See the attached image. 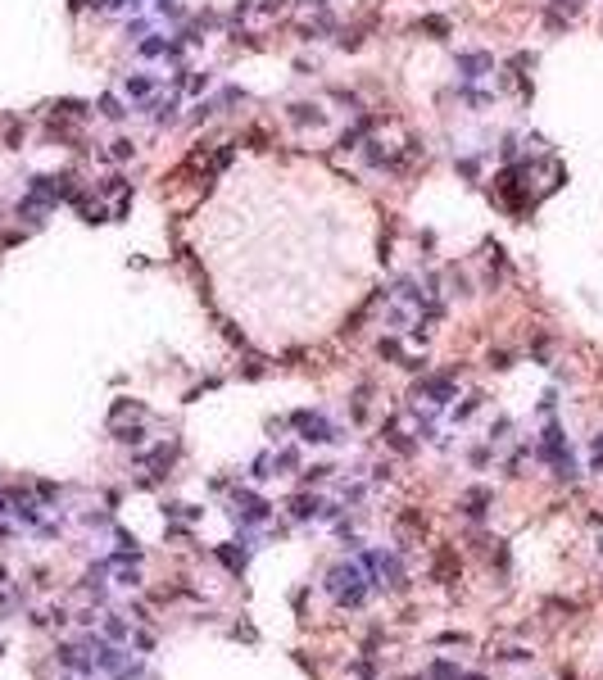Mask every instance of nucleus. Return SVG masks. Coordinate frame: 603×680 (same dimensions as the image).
Masks as SVG:
<instances>
[{
	"instance_id": "1",
	"label": "nucleus",
	"mask_w": 603,
	"mask_h": 680,
	"mask_svg": "<svg viewBox=\"0 0 603 680\" xmlns=\"http://www.w3.org/2000/svg\"><path fill=\"white\" fill-rule=\"evenodd\" d=\"M286 422L295 426V435L304 444H336L340 440V426H331V422L322 418V413H313V409H295Z\"/></svg>"
},
{
	"instance_id": "2",
	"label": "nucleus",
	"mask_w": 603,
	"mask_h": 680,
	"mask_svg": "<svg viewBox=\"0 0 603 680\" xmlns=\"http://www.w3.org/2000/svg\"><path fill=\"white\" fill-rule=\"evenodd\" d=\"M454 64H458V73H463V82H481L485 73H494V54L490 50H458V59H454Z\"/></svg>"
},
{
	"instance_id": "3",
	"label": "nucleus",
	"mask_w": 603,
	"mask_h": 680,
	"mask_svg": "<svg viewBox=\"0 0 603 680\" xmlns=\"http://www.w3.org/2000/svg\"><path fill=\"white\" fill-rule=\"evenodd\" d=\"M286 119L295 123V127H327L331 114L322 105H313V100H295V105H286Z\"/></svg>"
},
{
	"instance_id": "4",
	"label": "nucleus",
	"mask_w": 603,
	"mask_h": 680,
	"mask_svg": "<svg viewBox=\"0 0 603 680\" xmlns=\"http://www.w3.org/2000/svg\"><path fill=\"white\" fill-rule=\"evenodd\" d=\"M490 504H494V490L490 486H467V490H463V499H458L463 517H472V522H481L485 513H490Z\"/></svg>"
},
{
	"instance_id": "5",
	"label": "nucleus",
	"mask_w": 603,
	"mask_h": 680,
	"mask_svg": "<svg viewBox=\"0 0 603 680\" xmlns=\"http://www.w3.org/2000/svg\"><path fill=\"white\" fill-rule=\"evenodd\" d=\"M123 96L132 100V105H141V100L159 96V77L145 73V68H141V73H127V77H123Z\"/></svg>"
},
{
	"instance_id": "6",
	"label": "nucleus",
	"mask_w": 603,
	"mask_h": 680,
	"mask_svg": "<svg viewBox=\"0 0 603 680\" xmlns=\"http://www.w3.org/2000/svg\"><path fill=\"white\" fill-rule=\"evenodd\" d=\"M318 508H322V499L313 495V490H299V495L286 499V513H290V522H313V517H318Z\"/></svg>"
},
{
	"instance_id": "7",
	"label": "nucleus",
	"mask_w": 603,
	"mask_h": 680,
	"mask_svg": "<svg viewBox=\"0 0 603 680\" xmlns=\"http://www.w3.org/2000/svg\"><path fill=\"white\" fill-rule=\"evenodd\" d=\"M145 418H136V422H114V440L118 444H127V449H141L145 444Z\"/></svg>"
},
{
	"instance_id": "8",
	"label": "nucleus",
	"mask_w": 603,
	"mask_h": 680,
	"mask_svg": "<svg viewBox=\"0 0 603 680\" xmlns=\"http://www.w3.org/2000/svg\"><path fill=\"white\" fill-rule=\"evenodd\" d=\"M458 100L472 109V114H485V109L499 105V96H494V91H476V87H467V82H458Z\"/></svg>"
},
{
	"instance_id": "9",
	"label": "nucleus",
	"mask_w": 603,
	"mask_h": 680,
	"mask_svg": "<svg viewBox=\"0 0 603 680\" xmlns=\"http://www.w3.org/2000/svg\"><path fill=\"white\" fill-rule=\"evenodd\" d=\"M327 32H336V19H331V14H318V19H308V23H299V28H295L299 41H322Z\"/></svg>"
},
{
	"instance_id": "10",
	"label": "nucleus",
	"mask_w": 603,
	"mask_h": 680,
	"mask_svg": "<svg viewBox=\"0 0 603 680\" xmlns=\"http://www.w3.org/2000/svg\"><path fill=\"white\" fill-rule=\"evenodd\" d=\"M417 32H427L431 41H449L454 23L445 19V14H422V19H417Z\"/></svg>"
},
{
	"instance_id": "11",
	"label": "nucleus",
	"mask_w": 603,
	"mask_h": 680,
	"mask_svg": "<svg viewBox=\"0 0 603 680\" xmlns=\"http://www.w3.org/2000/svg\"><path fill=\"white\" fill-rule=\"evenodd\" d=\"M213 558H218V562H222V567H227L231 576H241V572H245V562H250V558H245V549H241V544H236V540L218 544V553H213Z\"/></svg>"
},
{
	"instance_id": "12",
	"label": "nucleus",
	"mask_w": 603,
	"mask_h": 680,
	"mask_svg": "<svg viewBox=\"0 0 603 680\" xmlns=\"http://www.w3.org/2000/svg\"><path fill=\"white\" fill-rule=\"evenodd\" d=\"M96 114H100V119H105V123H123V119H127V114H132V109L123 105V100L114 96V91H105V96L96 100Z\"/></svg>"
},
{
	"instance_id": "13",
	"label": "nucleus",
	"mask_w": 603,
	"mask_h": 680,
	"mask_svg": "<svg viewBox=\"0 0 603 680\" xmlns=\"http://www.w3.org/2000/svg\"><path fill=\"white\" fill-rule=\"evenodd\" d=\"M331 472H336V467H331V463H308V467H299V490L327 486V481H331Z\"/></svg>"
},
{
	"instance_id": "14",
	"label": "nucleus",
	"mask_w": 603,
	"mask_h": 680,
	"mask_svg": "<svg viewBox=\"0 0 603 680\" xmlns=\"http://www.w3.org/2000/svg\"><path fill=\"white\" fill-rule=\"evenodd\" d=\"M454 173H458L467 186H476L481 182V154H454Z\"/></svg>"
},
{
	"instance_id": "15",
	"label": "nucleus",
	"mask_w": 603,
	"mask_h": 680,
	"mask_svg": "<svg viewBox=\"0 0 603 680\" xmlns=\"http://www.w3.org/2000/svg\"><path fill=\"white\" fill-rule=\"evenodd\" d=\"M164 50H168V37L164 32H150V37L136 41V54H141V59H164Z\"/></svg>"
},
{
	"instance_id": "16",
	"label": "nucleus",
	"mask_w": 603,
	"mask_h": 680,
	"mask_svg": "<svg viewBox=\"0 0 603 680\" xmlns=\"http://www.w3.org/2000/svg\"><path fill=\"white\" fill-rule=\"evenodd\" d=\"M154 14H159V19H168L173 28H182V23H187V5H182V0H154Z\"/></svg>"
},
{
	"instance_id": "17",
	"label": "nucleus",
	"mask_w": 603,
	"mask_h": 680,
	"mask_svg": "<svg viewBox=\"0 0 603 680\" xmlns=\"http://www.w3.org/2000/svg\"><path fill=\"white\" fill-rule=\"evenodd\" d=\"M481 404H485V395H481V390H472V395H467V400H463V404H458L454 413H449V418H454V422L463 426V422H472L476 413H481Z\"/></svg>"
},
{
	"instance_id": "18",
	"label": "nucleus",
	"mask_w": 603,
	"mask_h": 680,
	"mask_svg": "<svg viewBox=\"0 0 603 680\" xmlns=\"http://www.w3.org/2000/svg\"><path fill=\"white\" fill-rule=\"evenodd\" d=\"M209 119H218V100L200 96V100H195V109L187 114V123H191V127H200V123H209Z\"/></svg>"
},
{
	"instance_id": "19",
	"label": "nucleus",
	"mask_w": 603,
	"mask_h": 680,
	"mask_svg": "<svg viewBox=\"0 0 603 680\" xmlns=\"http://www.w3.org/2000/svg\"><path fill=\"white\" fill-rule=\"evenodd\" d=\"M100 630H105V639H109V644H114V639H127V635H132V626H127V621H123L118 612H105Z\"/></svg>"
},
{
	"instance_id": "20",
	"label": "nucleus",
	"mask_w": 603,
	"mask_h": 680,
	"mask_svg": "<svg viewBox=\"0 0 603 680\" xmlns=\"http://www.w3.org/2000/svg\"><path fill=\"white\" fill-rule=\"evenodd\" d=\"M187 91L191 96H209V91H213V73H209V68H191V77H187Z\"/></svg>"
},
{
	"instance_id": "21",
	"label": "nucleus",
	"mask_w": 603,
	"mask_h": 680,
	"mask_svg": "<svg viewBox=\"0 0 603 680\" xmlns=\"http://www.w3.org/2000/svg\"><path fill=\"white\" fill-rule=\"evenodd\" d=\"M109 159L114 163H132L136 159V141L132 136H114L109 141Z\"/></svg>"
},
{
	"instance_id": "22",
	"label": "nucleus",
	"mask_w": 603,
	"mask_h": 680,
	"mask_svg": "<svg viewBox=\"0 0 603 680\" xmlns=\"http://www.w3.org/2000/svg\"><path fill=\"white\" fill-rule=\"evenodd\" d=\"M231 159H236V141H222L218 150H209V173H222Z\"/></svg>"
},
{
	"instance_id": "23",
	"label": "nucleus",
	"mask_w": 603,
	"mask_h": 680,
	"mask_svg": "<svg viewBox=\"0 0 603 680\" xmlns=\"http://www.w3.org/2000/svg\"><path fill=\"white\" fill-rule=\"evenodd\" d=\"M445 277H449V295H458V300H472V295H476V291H472V281H467V272H463V268H449Z\"/></svg>"
},
{
	"instance_id": "24",
	"label": "nucleus",
	"mask_w": 603,
	"mask_h": 680,
	"mask_svg": "<svg viewBox=\"0 0 603 680\" xmlns=\"http://www.w3.org/2000/svg\"><path fill=\"white\" fill-rule=\"evenodd\" d=\"M277 467H286V472H299V449L295 444H282V449L273 453V472Z\"/></svg>"
},
{
	"instance_id": "25",
	"label": "nucleus",
	"mask_w": 603,
	"mask_h": 680,
	"mask_svg": "<svg viewBox=\"0 0 603 680\" xmlns=\"http://www.w3.org/2000/svg\"><path fill=\"white\" fill-rule=\"evenodd\" d=\"M499 159H504V163L522 159V141H517V132H504V136H499Z\"/></svg>"
},
{
	"instance_id": "26",
	"label": "nucleus",
	"mask_w": 603,
	"mask_h": 680,
	"mask_svg": "<svg viewBox=\"0 0 603 680\" xmlns=\"http://www.w3.org/2000/svg\"><path fill=\"white\" fill-rule=\"evenodd\" d=\"M123 191H132V182L123 173H109V177H100V186H96V195H123Z\"/></svg>"
},
{
	"instance_id": "27",
	"label": "nucleus",
	"mask_w": 603,
	"mask_h": 680,
	"mask_svg": "<svg viewBox=\"0 0 603 680\" xmlns=\"http://www.w3.org/2000/svg\"><path fill=\"white\" fill-rule=\"evenodd\" d=\"M245 100H250V96H245L241 87H222V91H218V114H231V109L245 105Z\"/></svg>"
},
{
	"instance_id": "28",
	"label": "nucleus",
	"mask_w": 603,
	"mask_h": 680,
	"mask_svg": "<svg viewBox=\"0 0 603 680\" xmlns=\"http://www.w3.org/2000/svg\"><path fill=\"white\" fill-rule=\"evenodd\" d=\"M377 354H381L385 363H399V358H404V345H399V336H381V340H377Z\"/></svg>"
},
{
	"instance_id": "29",
	"label": "nucleus",
	"mask_w": 603,
	"mask_h": 680,
	"mask_svg": "<svg viewBox=\"0 0 603 680\" xmlns=\"http://www.w3.org/2000/svg\"><path fill=\"white\" fill-rule=\"evenodd\" d=\"M331 100H336V105H345L350 114H363V100H359V91H350V87H331Z\"/></svg>"
},
{
	"instance_id": "30",
	"label": "nucleus",
	"mask_w": 603,
	"mask_h": 680,
	"mask_svg": "<svg viewBox=\"0 0 603 680\" xmlns=\"http://www.w3.org/2000/svg\"><path fill=\"white\" fill-rule=\"evenodd\" d=\"M427 676H431V680H458L463 671H458V662H445V658H436V662L427 667Z\"/></svg>"
},
{
	"instance_id": "31",
	"label": "nucleus",
	"mask_w": 603,
	"mask_h": 680,
	"mask_svg": "<svg viewBox=\"0 0 603 680\" xmlns=\"http://www.w3.org/2000/svg\"><path fill=\"white\" fill-rule=\"evenodd\" d=\"M145 0H105L100 5V14H141Z\"/></svg>"
},
{
	"instance_id": "32",
	"label": "nucleus",
	"mask_w": 603,
	"mask_h": 680,
	"mask_svg": "<svg viewBox=\"0 0 603 680\" xmlns=\"http://www.w3.org/2000/svg\"><path fill=\"white\" fill-rule=\"evenodd\" d=\"M359 45H363V32H359V28H340L336 50H345V54H350V50H359Z\"/></svg>"
},
{
	"instance_id": "33",
	"label": "nucleus",
	"mask_w": 603,
	"mask_h": 680,
	"mask_svg": "<svg viewBox=\"0 0 603 680\" xmlns=\"http://www.w3.org/2000/svg\"><path fill=\"white\" fill-rule=\"evenodd\" d=\"M549 10L562 19H576V14H585V0H549Z\"/></svg>"
},
{
	"instance_id": "34",
	"label": "nucleus",
	"mask_w": 603,
	"mask_h": 680,
	"mask_svg": "<svg viewBox=\"0 0 603 680\" xmlns=\"http://www.w3.org/2000/svg\"><path fill=\"white\" fill-rule=\"evenodd\" d=\"M268 476H277V472H273V453H259V458H254V467H250V481H268Z\"/></svg>"
},
{
	"instance_id": "35",
	"label": "nucleus",
	"mask_w": 603,
	"mask_h": 680,
	"mask_svg": "<svg viewBox=\"0 0 603 680\" xmlns=\"http://www.w3.org/2000/svg\"><path fill=\"white\" fill-rule=\"evenodd\" d=\"M513 363H517L513 349H490V367H494V372H508Z\"/></svg>"
},
{
	"instance_id": "36",
	"label": "nucleus",
	"mask_w": 603,
	"mask_h": 680,
	"mask_svg": "<svg viewBox=\"0 0 603 680\" xmlns=\"http://www.w3.org/2000/svg\"><path fill=\"white\" fill-rule=\"evenodd\" d=\"M286 431H290V422H286V418H268V440H273V444H282Z\"/></svg>"
},
{
	"instance_id": "37",
	"label": "nucleus",
	"mask_w": 603,
	"mask_h": 680,
	"mask_svg": "<svg viewBox=\"0 0 603 680\" xmlns=\"http://www.w3.org/2000/svg\"><path fill=\"white\" fill-rule=\"evenodd\" d=\"M286 5H290V0H254V10L264 14V19H273V14H286Z\"/></svg>"
},
{
	"instance_id": "38",
	"label": "nucleus",
	"mask_w": 603,
	"mask_h": 680,
	"mask_svg": "<svg viewBox=\"0 0 603 680\" xmlns=\"http://www.w3.org/2000/svg\"><path fill=\"white\" fill-rule=\"evenodd\" d=\"M490 449H494V444H476V449L467 453V463L476 467V472H481V467H490Z\"/></svg>"
},
{
	"instance_id": "39",
	"label": "nucleus",
	"mask_w": 603,
	"mask_h": 680,
	"mask_svg": "<svg viewBox=\"0 0 603 680\" xmlns=\"http://www.w3.org/2000/svg\"><path fill=\"white\" fill-rule=\"evenodd\" d=\"M350 676H359V680H377V667L368 658H354L350 662Z\"/></svg>"
},
{
	"instance_id": "40",
	"label": "nucleus",
	"mask_w": 603,
	"mask_h": 680,
	"mask_svg": "<svg viewBox=\"0 0 603 680\" xmlns=\"http://www.w3.org/2000/svg\"><path fill=\"white\" fill-rule=\"evenodd\" d=\"M123 32H127V41H141V37H150V19H127V28H123Z\"/></svg>"
},
{
	"instance_id": "41",
	"label": "nucleus",
	"mask_w": 603,
	"mask_h": 680,
	"mask_svg": "<svg viewBox=\"0 0 603 680\" xmlns=\"http://www.w3.org/2000/svg\"><path fill=\"white\" fill-rule=\"evenodd\" d=\"M508 431H513V418H499V422L490 426V444H504V440H508Z\"/></svg>"
},
{
	"instance_id": "42",
	"label": "nucleus",
	"mask_w": 603,
	"mask_h": 680,
	"mask_svg": "<svg viewBox=\"0 0 603 680\" xmlns=\"http://www.w3.org/2000/svg\"><path fill=\"white\" fill-rule=\"evenodd\" d=\"M109 214H114V223H127V214H132V191H123V200L109 209Z\"/></svg>"
},
{
	"instance_id": "43",
	"label": "nucleus",
	"mask_w": 603,
	"mask_h": 680,
	"mask_svg": "<svg viewBox=\"0 0 603 680\" xmlns=\"http://www.w3.org/2000/svg\"><path fill=\"white\" fill-rule=\"evenodd\" d=\"M417 249H427L422 259H431V249H436V231H431V227H422V231H417Z\"/></svg>"
},
{
	"instance_id": "44",
	"label": "nucleus",
	"mask_w": 603,
	"mask_h": 680,
	"mask_svg": "<svg viewBox=\"0 0 603 680\" xmlns=\"http://www.w3.org/2000/svg\"><path fill=\"white\" fill-rule=\"evenodd\" d=\"M245 145H250V150H268V132L250 127V132H245Z\"/></svg>"
},
{
	"instance_id": "45",
	"label": "nucleus",
	"mask_w": 603,
	"mask_h": 680,
	"mask_svg": "<svg viewBox=\"0 0 603 680\" xmlns=\"http://www.w3.org/2000/svg\"><path fill=\"white\" fill-rule=\"evenodd\" d=\"M254 14V0H236V5H231V23H245Z\"/></svg>"
},
{
	"instance_id": "46",
	"label": "nucleus",
	"mask_w": 603,
	"mask_h": 680,
	"mask_svg": "<svg viewBox=\"0 0 603 680\" xmlns=\"http://www.w3.org/2000/svg\"><path fill=\"white\" fill-rule=\"evenodd\" d=\"M127 639H132V644L141 648V653H150V648H154V635H145V630H132Z\"/></svg>"
},
{
	"instance_id": "47",
	"label": "nucleus",
	"mask_w": 603,
	"mask_h": 680,
	"mask_svg": "<svg viewBox=\"0 0 603 680\" xmlns=\"http://www.w3.org/2000/svg\"><path fill=\"white\" fill-rule=\"evenodd\" d=\"M241 377H245V381H259V377H264V363H259V358H250V363L241 367Z\"/></svg>"
},
{
	"instance_id": "48",
	"label": "nucleus",
	"mask_w": 603,
	"mask_h": 680,
	"mask_svg": "<svg viewBox=\"0 0 603 680\" xmlns=\"http://www.w3.org/2000/svg\"><path fill=\"white\" fill-rule=\"evenodd\" d=\"M531 64H536V54L531 50H517L513 59H508V68H531Z\"/></svg>"
},
{
	"instance_id": "49",
	"label": "nucleus",
	"mask_w": 603,
	"mask_h": 680,
	"mask_svg": "<svg viewBox=\"0 0 603 680\" xmlns=\"http://www.w3.org/2000/svg\"><path fill=\"white\" fill-rule=\"evenodd\" d=\"M390 476H395V472H390V463H377V467H372V486H385Z\"/></svg>"
},
{
	"instance_id": "50",
	"label": "nucleus",
	"mask_w": 603,
	"mask_h": 680,
	"mask_svg": "<svg viewBox=\"0 0 603 680\" xmlns=\"http://www.w3.org/2000/svg\"><path fill=\"white\" fill-rule=\"evenodd\" d=\"M295 73L299 77H313V73H318V59H295Z\"/></svg>"
},
{
	"instance_id": "51",
	"label": "nucleus",
	"mask_w": 603,
	"mask_h": 680,
	"mask_svg": "<svg viewBox=\"0 0 603 680\" xmlns=\"http://www.w3.org/2000/svg\"><path fill=\"white\" fill-rule=\"evenodd\" d=\"M531 658H536V653H527V648H508L504 653V662H531Z\"/></svg>"
},
{
	"instance_id": "52",
	"label": "nucleus",
	"mask_w": 603,
	"mask_h": 680,
	"mask_svg": "<svg viewBox=\"0 0 603 680\" xmlns=\"http://www.w3.org/2000/svg\"><path fill=\"white\" fill-rule=\"evenodd\" d=\"M436 644H467V635H463V630H445Z\"/></svg>"
},
{
	"instance_id": "53",
	"label": "nucleus",
	"mask_w": 603,
	"mask_h": 680,
	"mask_svg": "<svg viewBox=\"0 0 603 680\" xmlns=\"http://www.w3.org/2000/svg\"><path fill=\"white\" fill-rule=\"evenodd\" d=\"M222 327H227V340H231V345H245V331H236V322H222Z\"/></svg>"
},
{
	"instance_id": "54",
	"label": "nucleus",
	"mask_w": 603,
	"mask_h": 680,
	"mask_svg": "<svg viewBox=\"0 0 603 680\" xmlns=\"http://www.w3.org/2000/svg\"><path fill=\"white\" fill-rule=\"evenodd\" d=\"M304 5H318V10H327V0H304Z\"/></svg>"
}]
</instances>
